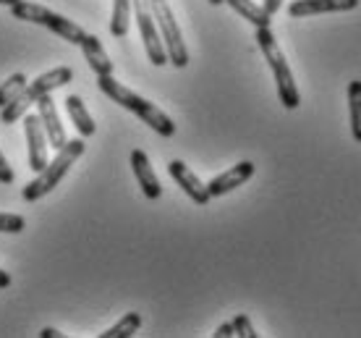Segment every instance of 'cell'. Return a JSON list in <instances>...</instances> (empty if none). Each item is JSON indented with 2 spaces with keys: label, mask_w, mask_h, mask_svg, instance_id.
<instances>
[{
  "label": "cell",
  "mask_w": 361,
  "mask_h": 338,
  "mask_svg": "<svg viewBox=\"0 0 361 338\" xmlns=\"http://www.w3.org/2000/svg\"><path fill=\"white\" fill-rule=\"evenodd\" d=\"M226 3H228V6H231V8H233L241 18H246V21H252V24H254L257 29H259V27H270L272 16L262 8V6H257L254 0H226Z\"/></svg>",
  "instance_id": "obj_16"
},
{
  "label": "cell",
  "mask_w": 361,
  "mask_h": 338,
  "mask_svg": "<svg viewBox=\"0 0 361 338\" xmlns=\"http://www.w3.org/2000/svg\"><path fill=\"white\" fill-rule=\"evenodd\" d=\"M27 229V220L13 212H0V234H21Z\"/></svg>",
  "instance_id": "obj_21"
},
{
  "label": "cell",
  "mask_w": 361,
  "mask_h": 338,
  "mask_svg": "<svg viewBox=\"0 0 361 338\" xmlns=\"http://www.w3.org/2000/svg\"><path fill=\"white\" fill-rule=\"evenodd\" d=\"M73 79V71L68 66H61V68H53V71H45L39 73L35 82L27 84L24 90L18 92L16 97L6 105V108H0V123H16L18 119H24L27 116L29 105H35L39 97H45L50 92L61 90L63 84H68Z\"/></svg>",
  "instance_id": "obj_4"
},
{
  "label": "cell",
  "mask_w": 361,
  "mask_h": 338,
  "mask_svg": "<svg viewBox=\"0 0 361 338\" xmlns=\"http://www.w3.org/2000/svg\"><path fill=\"white\" fill-rule=\"evenodd\" d=\"M361 0H293L288 6L290 18L319 16V13H345L359 8Z\"/></svg>",
  "instance_id": "obj_9"
},
{
  "label": "cell",
  "mask_w": 361,
  "mask_h": 338,
  "mask_svg": "<svg viewBox=\"0 0 361 338\" xmlns=\"http://www.w3.org/2000/svg\"><path fill=\"white\" fill-rule=\"evenodd\" d=\"M131 11H134L139 32H142V40H145L147 58L152 61V66H165L168 64V53H165V45H163V40H160L157 24H154L149 0H131Z\"/></svg>",
  "instance_id": "obj_7"
},
{
  "label": "cell",
  "mask_w": 361,
  "mask_h": 338,
  "mask_svg": "<svg viewBox=\"0 0 361 338\" xmlns=\"http://www.w3.org/2000/svg\"><path fill=\"white\" fill-rule=\"evenodd\" d=\"M233 330H235V336H241V338H257L259 333L254 330L252 320L246 318V315H235L233 318Z\"/></svg>",
  "instance_id": "obj_22"
},
{
  "label": "cell",
  "mask_w": 361,
  "mask_h": 338,
  "mask_svg": "<svg viewBox=\"0 0 361 338\" xmlns=\"http://www.w3.org/2000/svg\"><path fill=\"white\" fill-rule=\"evenodd\" d=\"M27 82L29 79L24 76V73H13V76H8L6 82L0 84V108H6V105L16 97L18 92L27 87Z\"/></svg>",
  "instance_id": "obj_20"
},
{
  "label": "cell",
  "mask_w": 361,
  "mask_h": 338,
  "mask_svg": "<svg viewBox=\"0 0 361 338\" xmlns=\"http://www.w3.org/2000/svg\"><path fill=\"white\" fill-rule=\"evenodd\" d=\"M257 45H259L264 61H267L272 76H275L278 97H280V102H283V108L296 110L298 105H301V95H298V87H296V82H293V73H290L288 61H286V55H283V50H280L278 40H275L270 27L257 29Z\"/></svg>",
  "instance_id": "obj_2"
},
{
  "label": "cell",
  "mask_w": 361,
  "mask_h": 338,
  "mask_svg": "<svg viewBox=\"0 0 361 338\" xmlns=\"http://www.w3.org/2000/svg\"><path fill=\"white\" fill-rule=\"evenodd\" d=\"M139 328H142V315H139V312H126L113 328H108L105 333H99V338H128V336H134Z\"/></svg>",
  "instance_id": "obj_19"
},
{
  "label": "cell",
  "mask_w": 361,
  "mask_h": 338,
  "mask_svg": "<svg viewBox=\"0 0 361 338\" xmlns=\"http://www.w3.org/2000/svg\"><path fill=\"white\" fill-rule=\"evenodd\" d=\"M215 338H231V336H235V330H233V322H223L220 328L212 333Z\"/></svg>",
  "instance_id": "obj_24"
},
{
  "label": "cell",
  "mask_w": 361,
  "mask_h": 338,
  "mask_svg": "<svg viewBox=\"0 0 361 338\" xmlns=\"http://www.w3.org/2000/svg\"><path fill=\"white\" fill-rule=\"evenodd\" d=\"M63 333L61 330H55V328H42L39 330V338H61Z\"/></svg>",
  "instance_id": "obj_26"
},
{
  "label": "cell",
  "mask_w": 361,
  "mask_h": 338,
  "mask_svg": "<svg viewBox=\"0 0 361 338\" xmlns=\"http://www.w3.org/2000/svg\"><path fill=\"white\" fill-rule=\"evenodd\" d=\"M11 13L21 21H29V24H39V27H47L53 35L63 37L66 42L71 45H82L87 32H84L79 24H73L68 18H63L61 13L45 8V6H37V3H27V0H18L11 6Z\"/></svg>",
  "instance_id": "obj_5"
},
{
  "label": "cell",
  "mask_w": 361,
  "mask_h": 338,
  "mask_svg": "<svg viewBox=\"0 0 361 338\" xmlns=\"http://www.w3.org/2000/svg\"><path fill=\"white\" fill-rule=\"evenodd\" d=\"M11 286V275L6 270H0V289H8Z\"/></svg>",
  "instance_id": "obj_27"
},
{
  "label": "cell",
  "mask_w": 361,
  "mask_h": 338,
  "mask_svg": "<svg viewBox=\"0 0 361 338\" xmlns=\"http://www.w3.org/2000/svg\"><path fill=\"white\" fill-rule=\"evenodd\" d=\"M209 3H212V6H220V3H226V0H209Z\"/></svg>",
  "instance_id": "obj_29"
},
{
  "label": "cell",
  "mask_w": 361,
  "mask_h": 338,
  "mask_svg": "<svg viewBox=\"0 0 361 338\" xmlns=\"http://www.w3.org/2000/svg\"><path fill=\"white\" fill-rule=\"evenodd\" d=\"M24 134H27V145H29V168L39 174L47 165V137L45 128H42V121L39 116H24Z\"/></svg>",
  "instance_id": "obj_8"
},
{
  "label": "cell",
  "mask_w": 361,
  "mask_h": 338,
  "mask_svg": "<svg viewBox=\"0 0 361 338\" xmlns=\"http://www.w3.org/2000/svg\"><path fill=\"white\" fill-rule=\"evenodd\" d=\"M254 171H257V165H254L252 160H241L238 165H233V168H228L226 174L215 176V179H212V181L207 183L209 197H223V194H228V192H233V189H238L241 183H246L249 179H252Z\"/></svg>",
  "instance_id": "obj_12"
},
{
  "label": "cell",
  "mask_w": 361,
  "mask_h": 338,
  "mask_svg": "<svg viewBox=\"0 0 361 338\" xmlns=\"http://www.w3.org/2000/svg\"><path fill=\"white\" fill-rule=\"evenodd\" d=\"M13 171H11V165H8V160L3 157V152H0V183H13Z\"/></svg>",
  "instance_id": "obj_23"
},
{
  "label": "cell",
  "mask_w": 361,
  "mask_h": 338,
  "mask_svg": "<svg viewBox=\"0 0 361 338\" xmlns=\"http://www.w3.org/2000/svg\"><path fill=\"white\" fill-rule=\"evenodd\" d=\"M283 3H286V0H264V6H262V8L267 11L270 16H275V13H278V11H280V6H283Z\"/></svg>",
  "instance_id": "obj_25"
},
{
  "label": "cell",
  "mask_w": 361,
  "mask_h": 338,
  "mask_svg": "<svg viewBox=\"0 0 361 338\" xmlns=\"http://www.w3.org/2000/svg\"><path fill=\"white\" fill-rule=\"evenodd\" d=\"M168 174L173 176V181L178 183L180 189L189 194L191 200L197 202L199 207H202V205H207V202L212 200L209 192H207V183H202V179H199V176L194 174L183 160H171V163H168Z\"/></svg>",
  "instance_id": "obj_10"
},
{
  "label": "cell",
  "mask_w": 361,
  "mask_h": 338,
  "mask_svg": "<svg viewBox=\"0 0 361 338\" xmlns=\"http://www.w3.org/2000/svg\"><path fill=\"white\" fill-rule=\"evenodd\" d=\"M149 6H152L154 24H157L160 40H163L165 53H168V64H173L176 68H186L189 66V50H186L180 27L176 24V16H173L168 0H149Z\"/></svg>",
  "instance_id": "obj_6"
},
{
  "label": "cell",
  "mask_w": 361,
  "mask_h": 338,
  "mask_svg": "<svg viewBox=\"0 0 361 338\" xmlns=\"http://www.w3.org/2000/svg\"><path fill=\"white\" fill-rule=\"evenodd\" d=\"M131 168H134L136 181H139L147 200H160V197H163V186H160V179L154 176V168H152V163H149L147 152L134 150V152H131Z\"/></svg>",
  "instance_id": "obj_13"
},
{
  "label": "cell",
  "mask_w": 361,
  "mask_h": 338,
  "mask_svg": "<svg viewBox=\"0 0 361 338\" xmlns=\"http://www.w3.org/2000/svg\"><path fill=\"white\" fill-rule=\"evenodd\" d=\"M131 24V0H113V18H110V35L126 37Z\"/></svg>",
  "instance_id": "obj_17"
},
{
  "label": "cell",
  "mask_w": 361,
  "mask_h": 338,
  "mask_svg": "<svg viewBox=\"0 0 361 338\" xmlns=\"http://www.w3.org/2000/svg\"><path fill=\"white\" fill-rule=\"evenodd\" d=\"M66 110H68V119L73 121V126H76V131H79L82 137H92V134L97 131V126H94V121H92V116H90V110L84 108V100L79 95H68V97H66Z\"/></svg>",
  "instance_id": "obj_15"
},
{
  "label": "cell",
  "mask_w": 361,
  "mask_h": 338,
  "mask_svg": "<svg viewBox=\"0 0 361 338\" xmlns=\"http://www.w3.org/2000/svg\"><path fill=\"white\" fill-rule=\"evenodd\" d=\"M97 87L105 97H110L113 102H118L121 108L131 110L136 119L145 121L147 126L154 128L160 137H173V134H176V123L165 116L163 110L157 108L154 102L145 100L142 95H136V92H131L128 87H123L121 82H116V79H113V73H108V76H97Z\"/></svg>",
  "instance_id": "obj_1"
},
{
  "label": "cell",
  "mask_w": 361,
  "mask_h": 338,
  "mask_svg": "<svg viewBox=\"0 0 361 338\" xmlns=\"http://www.w3.org/2000/svg\"><path fill=\"white\" fill-rule=\"evenodd\" d=\"M37 116H39V121H42L47 145L53 147V150H61L68 139H66L63 123H61L58 108H55V102H53V97H50V95H45V97H39V100H37Z\"/></svg>",
  "instance_id": "obj_11"
},
{
  "label": "cell",
  "mask_w": 361,
  "mask_h": 338,
  "mask_svg": "<svg viewBox=\"0 0 361 338\" xmlns=\"http://www.w3.org/2000/svg\"><path fill=\"white\" fill-rule=\"evenodd\" d=\"M79 47L84 50V61L90 64V68L97 73V76H108V73H113V61L108 58V53H105V47H102V42H99L97 37L87 35Z\"/></svg>",
  "instance_id": "obj_14"
},
{
  "label": "cell",
  "mask_w": 361,
  "mask_h": 338,
  "mask_svg": "<svg viewBox=\"0 0 361 338\" xmlns=\"http://www.w3.org/2000/svg\"><path fill=\"white\" fill-rule=\"evenodd\" d=\"M84 139H68L61 150H58V155L53 160H47V165L37 174L35 181H29L24 186V200L27 202H37L42 200L45 194H50L58 186V183L63 181V176L71 171V165L84 155Z\"/></svg>",
  "instance_id": "obj_3"
},
{
  "label": "cell",
  "mask_w": 361,
  "mask_h": 338,
  "mask_svg": "<svg viewBox=\"0 0 361 338\" xmlns=\"http://www.w3.org/2000/svg\"><path fill=\"white\" fill-rule=\"evenodd\" d=\"M348 116H351V134L361 145V82L348 84Z\"/></svg>",
  "instance_id": "obj_18"
},
{
  "label": "cell",
  "mask_w": 361,
  "mask_h": 338,
  "mask_svg": "<svg viewBox=\"0 0 361 338\" xmlns=\"http://www.w3.org/2000/svg\"><path fill=\"white\" fill-rule=\"evenodd\" d=\"M13 3H18V0H0V6H8V8L13 6Z\"/></svg>",
  "instance_id": "obj_28"
}]
</instances>
